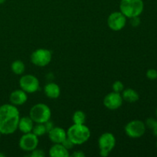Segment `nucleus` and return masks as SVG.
Wrapping results in <instances>:
<instances>
[{"label": "nucleus", "instance_id": "7c9ffc66", "mask_svg": "<svg viewBox=\"0 0 157 157\" xmlns=\"http://www.w3.org/2000/svg\"><path fill=\"white\" fill-rule=\"evenodd\" d=\"M156 118H157V108H156Z\"/></svg>", "mask_w": 157, "mask_h": 157}, {"label": "nucleus", "instance_id": "393cba45", "mask_svg": "<svg viewBox=\"0 0 157 157\" xmlns=\"http://www.w3.org/2000/svg\"><path fill=\"white\" fill-rule=\"evenodd\" d=\"M62 144L63 146H64V147H65L66 149H67V150H71V149H72L73 148V147H74V145H75V144H73V143L71 142V141L70 140L68 139V138H66L65 140H64V141H63L62 142Z\"/></svg>", "mask_w": 157, "mask_h": 157}, {"label": "nucleus", "instance_id": "a878e982", "mask_svg": "<svg viewBox=\"0 0 157 157\" xmlns=\"http://www.w3.org/2000/svg\"><path fill=\"white\" fill-rule=\"evenodd\" d=\"M130 25H131L133 27H137L140 24V16L137 17H133V18H130Z\"/></svg>", "mask_w": 157, "mask_h": 157}, {"label": "nucleus", "instance_id": "dca6fc26", "mask_svg": "<svg viewBox=\"0 0 157 157\" xmlns=\"http://www.w3.org/2000/svg\"><path fill=\"white\" fill-rule=\"evenodd\" d=\"M34 125H35V122L32 121V118L29 116H25L20 117L18 124V129L22 133H30L32 131Z\"/></svg>", "mask_w": 157, "mask_h": 157}, {"label": "nucleus", "instance_id": "0eeeda50", "mask_svg": "<svg viewBox=\"0 0 157 157\" xmlns=\"http://www.w3.org/2000/svg\"><path fill=\"white\" fill-rule=\"evenodd\" d=\"M19 86L27 94H33L39 90L40 83L35 75H24L20 78Z\"/></svg>", "mask_w": 157, "mask_h": 157}, {"label": "nucleus", "instance_id": "20e7f679", "mask_svg": "<svg viewBox=\"0 0 157 157\" xmlns=\"http://www.w3.org/2000/svg\"><path fill=\"white\" fill-rule=\"evenodd\" d=\"M29 117L35 124H44L51 120L52 110L50 107L43 103H38L32 106L29 111Z\"/></svg>", "mask_w": 157, "mask_h": 157}, {"label": "nucleus", "instance_id": "aec40b11", "mask_svg": "<svg viewBox=\"0 0 157 157\" xmlns=\"http://www.w3.org/2000/svg\"><path fill=\"white\" fill-rule=\"evenodd\" d=\"M32 133L36 135L37 136H44V134L48 133L47 129H46L44 124H35L32 129Z\"/></svg>", "mask_w": 157, "mask_h": 157}, {"label": "nucleus", "instance_id": "4be33fe9", "mask_svg": "<svg viewBox=\"0 0 157 157\" xmlns=\"http://www.w3.org/2000/svg\"><path fill=\"white\" fill-rule=\"evenodd\" d=\"M30 156L32 157H44L45 156V153L43 150H40L38 149L37 147L36 149H35L34 150H32V152H30Z\"/></svg>", "mask_w": 157, "mask_h": 157}, {"label": "nucleus", "instance_id": "4468645a", "mask_svg": "<svg viewBox=\"0 0 157 157\" xmlns=\"http://www.w3.org/2000/svg\"><path fill=\"white\" fill-rule=\"evenodd\" d=\"M44 93L50 99H57L61 94V88L58 84L54 82L48 83L44 87Z\"/></svg>", "mask_w": 157, "mask_h": 157}, {"label": "nucleus", "instance_id": "c85d7f7f", "mask_svg": "<svg viewBox=\"0 0 157 157\" xmlns=\"http://www.w3.org/2000/svg\"><path fill=\"white\" fill-rule=\"evenodd\" d=\"M152 130H153V134H154L155 136L157 137V120H156V124H155L154 127H153V128L152 129Z\"/></svg>", "mask_w": 157, "mask_h": 157}, {"label": "nucleus", "instance_id": "2f4dec72", "mask_svg": "<svg viewBox=\"0 0 157 157\" xmlns=\"http://www.w3.org/2000/svg\"><path fill=\"white\" fill-rule=\"evenodd\" d=\"M1 136H2V133H0V138H1Z\"/></svg>", "mask_w": 157, "mask_h": 157}, {"label": "nucleus", "instance_id": "f03ea898", "mask_svg": "<svg viewBox=\"0 0 157 157\" xmlns=\"http://www.w3.org/2000/svg\"><path fill=\"white\" fill-rule=\"evenodd\" d=\"M67 137L75 145L85 144L90 137V130L85 124H75L71 126L67 130Z\"/></svg>", "mask_w": 157, "mask_h": 157}, {"label": "nucleus", "instance_id": "423d86ee", "mask_svg": "<svg viewBox=\"0 0 157 157\" xmlns=\"http://www.w3.org/2000/svg\"><path fill=\"white\" fill-rule=\"evenodd\" d=\"M30 58L34 65L41 67H45L52 61V53L48 49L38 48L32 52Z\"/></svg>", "mask_w": 157, "mask_h": 157}, {"label": "nucleus", "instance_id": "ddd939ff", "mask_svg": "<svg viewBox=\"0 0 157 157\" xmlns=\"http://www.w3.org/2000/svg\"><path fill=\"white\" fill-rule=\"evenodd\" d=\"M28 101V94L25 91L20 89H16L13 90L9 95V101L10 104L15 106H21L25 104Z\"/></svg>", "mask_w": 157, "mask_h": 157}, {"label": "nucleus", "instance_id": "a211bd4d", "mask_svg": "<svg viewBox=\"0 0 157 157\" xmlns=\"http://www.w3.org/2000/svg\"><path fill=\"white\" fill-rule=\"evenodd\" d=\"M11 69L15 75H21L25 70V65L21 60H15L11 64Z\"/></svg>", "mask_w": 157, "mask_h": 157}, {"label": "nucleus", "instance_id": "6ab92c4d", "mask_svg": "<svg viewBox=\"0 0 157 157\" xmlns=\"http://www.w3.org/2000/svg\"><path fill=\"white\" fill-rule=\"evenodd\" d=\"M72 121L75 124H84L86 121V114L82 110H76L72 116Z\"/></svg>", "mask_w": 157, "mask_h": 157}, {"label": "nucleus", "instance_id": "2eb2a0df", "mask_svg": "<svg viewBox=\"0 0 157 157\" xmlns=\"http://www.w3.org/2000/svg\"><path fill=\"white\" fill-rule=\"evenodd\" d=\"M49 156L52 157H69L70 153L61 144H54L49 150Z\"/></svg>", "mask_w": 157, "mask_h": 157}, {"label": "nucleus", "instance_id": "39448f33", "mask_svg": "<svg viewBox=\"0 0 157 157\" xmlns=\"http://www.w3.org/2000/svg\"><path fill=\"white\" fill-rule=\"evenodd\" d=\"M145 123L140 120H133L126 124L124 131L129 137L136 139L144 136L146 133Z\"/></svg>", "mask_w": 157, "mask_h": 157}, {"label": "nucleus", "instance_id": "f3484780", "mask_svg": "<svg viewBox=\"0 0 157 157\" xmlns=\"http://www.w3.org/2000/svg\"><path fill=\"white\" fill-rule=\"evenodd\" d=\"M123 100L128 103H135L140 99V95L137 92L132 88L124 89L121 93Z\"/></svg>", "mask_w": 157, "mask_h": 157}, {"label": "nucleus", "instance_id": "9b49d317", "mask_svg": "<svg viewBox=\"0 0 157 157\" xmlns=\"http://www.w3.org/2000/svg\"><path fill=\"white\" fill-rule=\"evenodd\" d=\"M100 150L110 153L116 146V138L112 133L106 132L101 134L98 139Z\"/></svg>", "mask_w": 157, "mask_h": 157}, {"label": "nucleus", "instance_id": "c756f323", "mask_svg": "<svg viewBox=\"0 0 157 157\" xmlns=\"http://www.w3.org/2000/svg\"><path fill=\"white\" fill-rule=\"evenodd\" d=\"M6 0H0V4H3Z\"/></svg>", "mask_w": 157, "mask_h": 157}, {"label": "nucleus", "instance_id": "f8f14e48", "mask_svg": "<svg viewBox=\"0 0 157 157\" xmlns=\"http://www.w3.org/2000/svg\"><path fill=\"white\" fill-rule=\"evenodd\" d=\"M47 133L49 140L53 144H62L67 138V131L60 127H54Z\"/></svg>", "mask_w": 157, "mask_h": 157}, {"label": "nucleus", "instance_id": "6e6552de", "mask_svg": "<svg viewBox=\"0 0 157 157\" xmlns=\"http://www.w3.org/2000/svg\"><path fill=\"white\" fill-rule=\"evenodd\" d=\"M127 18L121 12H113L107 18V25L109 29L114 32L122 30L127 24Z\"/></svg>", "mask_w": 157, "mask_h": 157}, {"label": "nucleus", "instance_id": "473e14b6", "mask_svg": "<svg viewBox=\"0 0 157 157\" xmlns=\"http://www.w3.org/2000/svg\"><path fill=\"white\" fill-rule=\"evenodd\" d=\"M156 149H157V141H156Z\"/></svg>", "mask_w": 157, "mask_h": 157}, {"label": "nucleus", "instance_id": "412c9836", "mask_svg": "<svg viewBox=\"0 0 157 157\" xmlns=\"http://www.w3.org/2000/svg\"><path fill=\"white\" fill-rule=\"evenodd\" d=\"M112 89H113V91L117 92V93H122L123 90H124V85L123 84L122 81H116L113 83V85H112Z\"/></svg>", "mask_w": 157, "mask_h": 157}, {"label": "nucleus", "instance_id": "f257e3e1", "mask_svg": "<svg viewBox=\"0 0 157 157\" xmlns=\"http://www.w3.org/2000/svg\"><path fill=\"white\" fill-rule=\"evenodd\" d=\"M20 113L16 106L5 104L0 106V133L10 135L18 130Z\"/></svg>", "mask_w": 157, "mask_h": 157}, {"label": "nucleus", "instance_id": "bb28decb", "mask_svg": "<svg viewBox=\"0 0 157 157\" xmlns=\"http://www.w3.org/2000/svg\"><path fill=\"white\" fill-rule=\"evenodd\" d=\"M71 156H73V157H84L85 156V154H84V152H82L81 150H79V151L74 152V153L71 154Z\"/></svg>", "mask_w": 157, "mask_h": 157}, {"label": "nucleus", "instance_id": "cd10ccee", "mask_svg": "<svg viewBox=\"0 0 157 157\" xmlns=\"http://www.w3.org/2000/svg\"><path fill=\"white\" fill-rule=\"evenodd\" d=\"M44 125H45V127H46V129H47L48 132L51 129H52L54 127H55L53 124V123L51 121V120H49V121H48L47 122L44 123Z\"/></svg>", "mask_w": 157, "mask_h": 157}, {"label": "nucleus", "instance_id": "7ed1b4c3", "mask_svg": "<svg viewBox=\"0 0 157 157\" xmlns=\"http://www.w3.org/2000/svg\"><path fill=\"white\" fill-rule=\"evenodd\" d=\"M144 9V2L143 0H121L120 2V11L129 19L140 16Z\"/></svg>", "mask_w": 157, "mask_h": 157}, {"label": "nucleus", "instance_id": "9d476101", "mask_svg": "<svg viewBox=\"0 0 157 157\" xmlns=\"http://www.w3.org/2000/svg\"><path fill=\"white\" fill-rule=\"evenodd\" d=\"M123 101L124 100H123L121 94L112 91L104 97L103 104L104 107H107L108 110H115L122 106Z\"/></svg>", "mask_w": 157, "mask_h": 157}, {"label": "nucleus", "instance_id": "b1692460", "mask_svg": "<svg viewBox=\"0 0 157 157\" xmlns=\"http://www.w3.org/2000/svg\"><path fill=\"white\" fill-rule=\"evenodd\" d=\"M156 122V120L154 119V118L153 117L148 118V119H147V121H146L145 122L146 127H148V128L151 129L152 130V129L153 128V127H154Z\"/></svg>", "mask_w": 157, "mask_h": 157}, {"label": "nucleus", "instance_id": "1a4fd4ad", "mask_svg": "<svg viewBox=\"0 0 157 157\" xmlns=\"http://www.w3.org/2000/svg\"><path fill=\"white\" fill-rule=\"evenodd\" d=\"M38 142H39L38 136L34 134L32 132H30V133H23L22 136L20 137L18 145L21 150L29 153L38 147Z\"/></svg>", "mask_w": 157, "mask_h": 157}, {"label": "nucleus", "instance_id": "5701e85b", "mask_svg": "<svg viewBox=\"0 0 157 157\" xmlns=\"http://www.w3.org/2000/svg\"><path fill=\"white\" fill-rule=\"evenodd\" d=\"M147 77L150 80H156L157 79V71L156 69H149L147 71Z\"/></svg>", "mask_w": 157, "mask_h": 157}]
</instances>
